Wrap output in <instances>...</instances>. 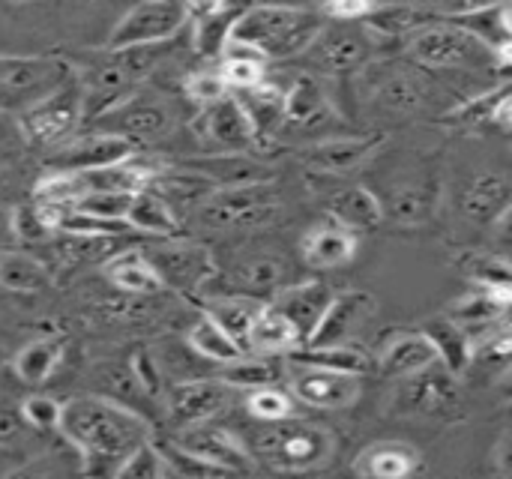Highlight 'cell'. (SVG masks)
Returning <instances> with one entry per match:
<instances>
[{"mask_svg":"<svg viewBox=\"0 0 512 479\" xmlns=\"http://www.w3.org/2000/svg\"><path fill=\"white\" fill-rule=\"evenodd\" d=\"M102 273H105V279H108L117 291H123V294H129V297H150V294H156V291L165 288L162 279H159V273H156V267H153V264L147 261V255L138 252V249L111 255V258L102 264Z\"/></svg>","mask_w":512,"mask_h":479,"instance_id":"cell-25","label":"cell"},{"mask_svg":"<svg viewBox=\"0 0 512 479\" xmlns=\"http://www.w3.org/2000/svg\"><path fill=\"white\" fill-rule=\"evenodd\" d=\"M132 231L123 219H105V216H93L84 213L78 207H63L57 216V234H69V237H87V240H111Z\"/></svg>","mask_w":512,"mask_h":479,"instance_id":"cell-42","label":"cell"},{"mask_svg":"<svg viewBox=\"0 0 512 479\" xmlns=\"http://www.w3.org/2000/svg\"><path fill=\"white\" fill-rule=\"evenodd\" d=\"M336 438L330 429L294 417L273 420L255 435V456L279 474H306L330 462Z\"/></svg>","mask_w":512,"mask_h":479,"instance_id":"cell-3","label":"cell"},{"mask_svg":"<svg viewBox=\"0 0 512 479\" xmlns=\"http://www.w3.org/2000/svg\"><path fill=\"white\" fill-rule=\"evenodd\" d=\"M327 213L333 222L351 228V231H366V228H378L384 222V210H381V198L372 189L363 186H348L339 189L327 198Z\"/></svg>","mask_w":512,"mask_h":479,"instance_id":"cell-27","label":"cell"},{"mask_svg":"<svg viewBox=\"0 0 512 479\" xmlns=\"http://www.w3.org/2000/svg\"><path fill=\"white\" fill-rule=\"evenodd\" d=\"M435 360H438V354H435V348L423 330L420 333H399L396 339H390L384 345V351L378 357V369L387 378H408Z\"/></svg>","mask_w":512,"mask_h":479,"instance_id":"cell-28","label":"cell"},{"mask_svg":"<svg viewBox=\"0 0 512 479\" xmlns=\"http://www.w3.org/2000/svg\"><path fill=\"white\" fill-rule=\"evenodd\" d=\"M117 477H138V479L168 477V465H165V459H162V453H159V444H153L150 438H147V441H141V444L129 453V459L120 465Z\"/></svg>","mask_w":512,"mask_h":479,"instance_id":"cell-48","label":"cell"},{"mask_svg":"<svg viewBox=\"0 0 512 479\" xmlns=\"http://www.w3.org/2000/svg\"><path fill=\"white\" fill-rule=\"evenodd\" d=\"M93 123H99L102 132H114V135L135 141V138H162L171 129L174 117L162 99L126 96L120 105H114L111 111H105Z\"/></svg>","mask_w":512,"mask_h":479,"instance_id":"cell-13","label":"cell"},{"mask_svg":"<svg viewBox=\"0 0 512 479\" xmlns=\"http://www.w3.org/2000/svg\"><path fill=\"white\" fill-rule=\"evenodd\" d=\"M129 201H132L129 192H87L72 207H78L84 213H93V216H105V219H123L126 210H129Z\"/></svg>","mask_w":512,"mask_h":479,"instance_id":"cell-51","label":"cell"},{"mask_svg":"<svg viewBox=\"0 0 512 479\" xmlns=\"http://www.w3.org/2000/svg\"><path fill=\"white\" fill-rule=\"evenodd\" d=\"M441 186L435 177L405 180L390 189L387 201H381L384 219H393L399 225H423L435 216Z\"/></svg>","mask_w":512,"mask_h":479,"instance_id":"cell-22","label":"cell"},{"mask_svg":"<svg viewBox=\"0 0 512 479\" xmlns=\"http://www.w3.org/2000/svg\"><path fill=\"white\" fill-rule=\"evenodd\" d=\"M330 297H333L330 285H324V282H306V285H294V288H279L270 306L276 312H282L294 324L300 342L306 345L309 336L315 333V327H318V321H321Z\"/></svg>","mask_w":512,"mask_h":479,"instance_id":"cell-18","label":"cell"},{"mask_svg":"<svg viewBox=\"0 0 512 479\" xmlns=\"http://www.w3.org/2000/svg\"><path fill=\"white\" fill-rule=\"evenodd\" d=\"M282 213L279 189L264 180L219 186L198 204V219L207 228H261Z\"/></svg>","mask_w":512,"mask_h":479,"instance_id":"cell-4","label":"cell"},{"mask_svg":"<svg viewBox=\"0 0 512 479\" xmlns=\"http://www.w3.org/2000/svg\"><path fill=\"white\" fill-rule=\"evenodd\" d=\"M165 465H168V477H228L222 468H216L213 462L183 450L180 444L174 447H159Z\"/></svg>","mask_w":512,"mask_h":479,"instance_id":"cell-49","label":"cell"},{"mask_svg":"<svg viewBox=\"0 0 512 479\" xmlns=\"http://www.w3.org/2000/svg\"><path fill=\"white\" fill-rule=\"evenodd\" d=\"M183 90H186V96L189 99H195L198 105H210V102H216L219 96H225L228 93V87H225V81H222V75L219 72H192V75H186V81H183Z\"/></svg>","mask_w":512,"mask_h":479,"instance_id":"cell-54","label":"cell"},{"mask_svg":"<svg viewBox=\"0 0 512 479\" xmlns=\"http://www.w3.org/2000/svg\"><path fill=\"white\" fill-rule=\"evenodd\" d=\"M60 357H63V345L57 339H39V342H30L27 348H21L15 354L12 369H15V375L24 384L36 387V384L51 378V372L57 369Z\"/></svg>","mask_w":512,"mask_h":479,"instance_id":"cell-41","label":"cell"},{"mask_svg":"<svg viewBox=\"0 0 512 479\" xmlns=\"http://www.w3.org/2000/svg\"><path fill=\"white\" fill-rule=\"evenodd\" d=\"M231 402V387L216 378V381H189L177 384L171 393V414L180 426H198L216 417L225 405Z\"/></svg>","mask_w":512,"mask_h":479,"instance_id":"cell-19","label":"cell"},{"mask_svg":"<svg viewBox=\"0 0 512 479\" xmlns=\"http://www.w3.org/2000/svg\"><path fill=\"white\" fill-rule=\"evenodd\" d=\"M375 6V0H324L321 15L333 21H363Z\"/></svg>","mask_w":512,"mask_h":479,"instance_id":"cell-56","label":"cell"},{"mask_svg":"<svg viewBox=\"0 0 512 479\" xmlns=\"http://www.w3.org/2000/svg\"><path fill=\"white\" fill-rule=\"evenodd\" d=\"M297 345H303V342H300L294 324L267 303V306L258 309L255 321L249 324V333H246V345L243 348H246V354H270V357H279V354L294 351Z\"/></svg>","mask_w":512,"mask_h":479,"instance_id":"cell-26","label":"cell"},{"mask_svg":"<svg viewBox=\"0 0 512 479\" xmlns=\"http://www.w3.org/2000/svg\"><path fill=\"white\" fill-rule=\"evenodd\" d=\"M246 408H249V414L252 417H258V420H264V423H273V420H285V417H291L294 414V402H291V396L288 393H282L279 387H255V390H249V396H246Z\"/></svg>","mask_w":512,"mask_h":479,"instance_id":"cell-47","label":"cell"},{"mask_svg":"<svg viewBox=\"0 0 512 479\" xmlns=\"http://www.w3.org/2000/svg\"><path fill=\"white\" fill-rule=\"evenodd\" d=\"M282 378V366L270 354H252V357H237L222 366V381L231 390H255V387H270Z\"/></svg>","mask_w":512,"mask_h":479,"instance_id":"cell-40","label":"cell"},{"mask_svg":"<svg viewBox=\"0 0 512 479\" xmlns=\"http://www.w3.org/2000/svg\"><path fill=\"white\" fill-rule=\"evenodd\" d=\"M15 3H21V0H15Z\"/></svg>","mask_w":512,"mask_h":479,"instance_id":"cell-60","label":"cell"},{"mask_svg":"<svg viewBox=\"0 0 512 479\" xmlns=\"http://www.w3.org/2000/svg\"><path fill=\"white\" fill-rule=\"evenodd\" d=\"M57 432H63L81 453V474L117 477L129 453L150 438V423L126 405L84 396L60 408Z\"/></svg>","mask_w":512,"mask_h":479,"instance_id":"cell-1","label":"cell"},{"mask_svg":"<svg viewBox=\"0 0 512 479\" xmlns=\"http://www.w3.org/2000/svg\"><path fill=\"white\" fill-rule=\"evenodd\" d=\"M21 426H24L21 414H15V411H3V408H0V444L15 441V438L21 435Z\"/></svg>","mask_w":512,"mask_h":479,"instance_id":"cell-57","label":"cell"},{"mask_svg":"<svg viewBox=\"0 0 512 479\" xmlns=\"http://www.w3.org/2000/svg\"><path fill=\"white\" fill-rule=\"evenodd\" d=\"M60 408H63V405H57V402L48 399V396H30V399H24V405H21V420L30 423V426L39 429V432H51V429L60 426Z\"/></svg>","mask_w":512,"mask_h":479,"instance_id":"cell-53","label":"cell"},{"mask_svg":"<svg viewBox=\"0 0 512 479\" xmlns=\"http://www.w3.org/2000/svg\"><path fill=\"white\" fill-rule=\"evenodd\" d=\"M135 156V144L123 135L114 132H90L81 135L75 141H69L54 159L51 165L57 171H87V168H105V165H117Z\"/></svg>","mask_w":512,"mask_h":479,"instance_id":"cell-14","label":"cell"},{"mask_svg":"<svg viewBox=\"0 0 512 479\" xmlns=\"http://www.w3.org/2000/svg\"><path fill=\"white\" fill-rule=\"evenodd\" d=\"M288 360L294 366H315L348 375H363L369 369V357L348 345H297L294 351H288Z\"/></svg>","mask_w":512,"mask_h":479,"instance_id":"cell-35","label":"cell"},{"mask_svg":"<svg viewBox=\"0 0 512 479\" xmlns=\"http://www.w3.org/2000/svg\"><path fill=\"white\" fill-rule=\"evenodd\" d=\"M0 138H3V126H0Z\"/></svg>","mask_w":512,"mask_h":479,"instance_id":"cell-59","label":"cell"},{"mask_svg":"<svg viewBox=\"0 0 512 479\" xmlns=\"http://www.w3.org/2000/svg\"><path fill=\"white\" fill-rule=\"evenodd\" d=\"M189 345L195 348L198 357H204V360H210V363H222V366L246 354V351H243V348H240L216 321H210L207 315L192 327Z\"/></svg>","mask_w":512,"mask_h":479,"instance_id":"cell-43","label":"cell"},{"mask_svg":"<svg viewBox=\"0 0 512 479\" xmlns=\"http://www.w3.org/2000/svg\"><path fill=\"white\" fill-rule=\"evenodd\" d=\"M411 57L432 69H480L495 51L459 24H423L411 36Z\"/></svg>","mask_w":512,"mask_h":479,"instance_id":"cell-6","label":"cell"},{"mask_svg":"<svg viewBox=\"0 0 512 479\" xmlns=\"http://www.w3.org/2000/svg\"><path fill=\"white\" fill-rule=\"evenodd\" d=\"M420 471V453L405 444H372L366 447L357 462L354 474L372 479H402Z\"/></svg>","mask_w":512,"mask_h":479,"instance_id":"cell-29","label":"cell"},{"mask_svg":"<svg viewBox=\"0 0 512 479\" xmlns=\"http://www.w3.org/2000/svg\"><path fill=\"white\" fill-rule=\"evenodd\" d=\"M300 255L309 267H318V270L345 267L357 255V234L330 219V222L306 231V237L300 243Z\"/></svg>","mask_w":512,"mask_h":479,"instance_id":"cell-21","label":"cell"},{"mask_svg":"<svg viewBox=\"0 0 512 479\" xmlns=\"http://www.w3.org/2000/svg\"><path fill=\"white\" fill-rule=\"evenodd\" d=\"M234 18H237V15H225V9H219V12L201 18V24H198V51H204V54L222 51L225 42H228V33H231Z\"/></svg>","mask_w":512,"mask_h":479,"instance_id":"cell-52","label":"cell"},{"mask_svg":"<svg viewBox=\"0 0 512 479\" xmlns=\"http://www.w3.org/2000/svg\"><path fill=\"white\" fill-rule=\"evenodd\" d=\"M69 75L60 63L45 57H0V105H15L18 99H42L57 90ZM27 102V105H30Z\"/></svg>","mask_w":512,"mask_h":479,"instance_id":"cell-10","label":"cell"},{"mask_svg":"<svg viewBox=\"0 0 512 479\" xmlns=\"http://www.w3.org/2000/svg\"><path fill=\"white\" fill-rule=\"evenodd\" d=\"M147 189L156 192L165 204H201L210 192L219 189V183L186 165V168H159L150 177Z\"/></svg>","mask_w":512,"mask_h":479,"instance_id":"cell-30","label":"cell"},{"mask_svg":"<svg viewBox=\"0 0 512 479\" xmlns=\"http://www.w3.org/2000/svg\"><path fill=\"white\" fill-rule=\"evenodd\" d=\"M372 309H375V297L366 291L333 294L306 345H345V339L372 315Z\"/></svg>","mask_w":512,"mask_h":479,"instance_id":"cell-15","label":"cell"},{"mask_svg":"<svg viewBox=\"0 0 512 479\" xmlns=\"http://www.w3.org/2000/svg\"><path fill=\"white\" fill-rule=\"evenodd\" d=\"M510 300L512 288H483V285H477V291H471L468 297H462V300L453 306L450 318H453L459 327H465L468 333H471V330H483V327H489V324L507 318Z\"/></svg>","mask_w":512,"mask_h":479,"instance_id":"cell-31","label":"cell"},{"mask_svg":"<svg viewBox=\"0 0 512 479\" xmlns=\"http://www.w3.org/2000/svg\"><path fill=\"white\" fill-rule=\"evenodd\" d=\"M264 303H258V297H249V294H237V297H219V300H210L207 303V318L216 321L240 348L246 345V333H249V324L255 321L258 309ZM246 351V348H243Z\"/></svg>","mask_w":512,"mask_h":479,"instance_id":"cell-39","label":"cell"},{"mask_svg":"<svg viewBox=\"0 0 512 479\" xmlns=\"http://www.w3.org/2000/svg\"><path fill=\"white\" fill-rule=\"evenodd\" d=\"M324 111V90L315 81V75L303 72L285 93V120L294 123H312Z\"/></svg>","mask_w":512,"mask_h":479,"instance_id":"cell-45","label":"cell"},{"mask_svg":"<svg viewBox=\"0 0 512 479\" xmlns=\"http://www.w3.org/2000/svg\"><path fill=\"white\" fill-rule=\"evenodd\" d=\"M129 372H132V378H135V384H138V390L144 396H159L162 381H159V372H156V366H153V360H150V354L144 348H138L135 357L129 360Z\"/></svg>","mask_w":512,"mask_h":479,"instance_id":"cell-55","label":"cell"},{"mask_svg":"<svg viewBox=\"0 0 512 479\" xmlns=\"http://www.w3.org/2000/svg\"><path fill=\"white\" fill-rule=\"evenodd\" d=\"M105 54H111L114 60L93 69L87 90H81V117L90 123L102 117L105 111H111L114 105H120L135 90V84L147 75V69L156 63V51L147 45L105 51Z\"/></svg>","mask_w":512,"mask_h":479,"instance_id":"cell-5","label":"cell"},{"mask_svg":"<svg viewBox=\"0 0 512 479\" xmlns=\"http://www.w3.org/2000/svg\"><path fill=\"white\" fill-rule=\"evenodd\" d=\"M126 225L141 231V234H153V237H162V240H171L177 231H180V219L174 216V207L165 204L156 192L150 189H141L132 195L129 201V210H126Z\"/></svg>","mask_w":512,"mask_h":479,"instance_id":"cell-33","label":"cell"},{"mask_svg":"<svg viewBox=\"0 0 512 479\" xmlns=\"http://www.w3.org/2000/svg\"><path fill=\"white\" fill-rule=\"evenodd\" d=\"M363 21H366V30L378 36H405V33L420 30L426 24V15L414 6L393 3V6H375Z\"/></svg>","mask_w":512,"mask_h":479,"instance_id":"cell-44","label":"cell"},{"mask_svg":"<svg viewBox=\"0 0 512 479\" xmlns=\"http://www.w3.org/2000/svg\"><path fill=\"white\" fill-rule=\"evenodd\" d=\"M195 132L207 141L216 144L219 153H240L255 144V132L249 126L246 111L240 108L237 96L225 93L210 105H201V114L195 120Z\"/></svg>","mask_w":512,"mask_h":479,"instance_id":"cell-12","label":"cell"},{"mask_svg":"<svg viewBox=\"0 0 512 479\" xmlns=\"http://www.w3.org/2000/svg\"><path fill=\"white\" fill-rule=\"evenodd\" d=\"M180 3H183L186 15H195L198 21L219 12V9H225V0H180Z\"/></svg>","mask_w":512,"mask_h":479,"instance_id":"cell-58","label":"cell"},{"mask_svg":"<svg viewBox=\"0 0 512 479\" xmlns=\"http://www.w3.org/2000/svg\"><path fill=\"white\" fill-rule=\"evenodd\" d=\"M147 261L156 267L162 285H174V288H195L198 282H204L213 273L210 255L195 246V243H171V246H159L153 249V255H147Z\"/></svg>","mask_w":512,"mask_h":479,"instance_id":"cell-17","label":"cell"},{"mask_svg":"<svg viewBox=\"0 0 512 479\" xmlns=\"http://www.w3.org/2000/svg\"><path fill=\"white\" fill-rule=\"evenodd\" d=\"M309 48L315 54V63L327 72H348L366 57V42L348 30H339V33L321 30Z\"/></svg>","mask_w":512,"mask_h":479,"instance_id":"cell-37","label":"cell"},{"mask_svg":"<svg viewBox=\"0 0 512 479\" xmlns=\"http://www.w3.org/2000/svg\"><path fill=\"white\" fill-rule=\"evenodd\" d=\"M321 30L318 12L282 3H258L234 18L228 39L252 45L264 60H285L306 51Z\"/></svg>","mask_w":512,"mask_h":479,"instance_id":"cell-2","label":"cell"},{"mask_svg":"<svg viewBox=\"0 0 512 479\" xmlns=\"http://www.w3.org/2000/svg\"><path fill=\"white\" fill-rule=\"evenodd\" d=\"M459 270L483 288H510V267L504 258L486 255V252H465L459 258Z\"/></svg>","mask_w":512,"mask_h":479,"instance_id":"cell-46","label":"cell"},{"mask_svg":"<svg viewBox=\"0 0 512 479\" xmlns=\"http://www.w3.org/2000/svg\"><path fill=\"white\" fill-rule=\"evenodd\" d=\"M237 102H240V108L249 117L255 141L258 138H270L282 126V120H285V93L279 87L267 84V81H258L249 90H240Z\"/></svg>","mask_w":512,"mask_h":479,"instance_id":"cell-32","label":"cell"},{"mask_svg":"<svg viewBox=\"0 0 512 479\" xmlns=\"http://www.w3.org/2000/svg\"><path fill=\"white\" fill-rule=\"evenodd\" d=\"M366 81H369L372 99L381 102L390 111L411 114V111H417L426 102L423 78L414 75L405 66H390V63L372 66V69H366Z\"/></svg>","mask_w":512,"mask_h":479,"instance_id":"cell-16","label":"cell"},{"mask_svg":"<svg viewBox=\"0 0 512 479\" xmlns=\"http://www.w3.org/2000/svg\"><path fill=\"white\" fill-rule=\"evenodd\" d=\"M426 339L432 342L438 363H444L453 375H462L471 363V333L459 327L453 318H435L423 327Z\"/></svg>","mask_w":512,"mask_h":479,"instance_id":"cell-34","label":"cell"},{"mask_svg":"<svg viewBox=\"0 0 512 479\" xmlns=\"http://www.w3.org/2000/svg\"><path fill=\"white\" fill-rule=\"evenodd\" d=\"M12 234H15L21 243H45V240H51L57 231L42 219L39 207L30 201V204L15 207V213H12Z\"/></svg>","mask_w":512,"mask_h":479,"instance_id":"cell-50","label":"cell"},{"mask_svg":"<svg viewBox=\"0 0 512 479\" xmlns=\"http://www.w3.org/2000/svg\"><path fill=\"white\" fill-rule=\"evenodd\" d=\"M234 282L249 297H258V294H267V291L276 294L288 282V264L282 258H276V255H252V258L237 264Z\"/></svg>","mask_w":512,"mask_h":479,"instance_id":"cell-38","label":"cell"},{"mask_svg":"<svg viewBox=\"0 0 512 479\" xmlns=\"http://www.w3.org/2000/svg\"><path fill=\"white\" fill-rule=\"evenodd\" d=\"M459 375H453L444 363H429L423 366L420 372L408 375L405 384H402V408L414 411V414H423V417H450L459 402H462V393H459Z\"/></svg>","mask_w":512,"mask_h":479,"instance_id":"cell-9","label":"cell"},{"mask_svg":"<svg viewBox=\"0 0 512 479\" xmlns=\"http://www.w3.org/2000/svg\"><path fill=\"white\" fill-rule=\"evenodd\" d=\"M462 210L477 225L504 222L510 216V180L495 171L477 174L462 195Z\"/></svg>","mask_w":512,"mask_h":479,"instance_id":"cell-24","label":"cell"},{"mask_svg":"<svg viewBox=\"0 0 512 479\" xmlns=\"http://www.w3.org/2000/svg\"><path fill=\"white\" fill-rule=\"evenodd\" d=\"M291 393L309 408L321 411H345L360 396V375L315 369V366H294Z\"/></svg>","mask_w":512,"mask_h":479,"instance_id":"cell-11","label":"cell"},{"mask_svg":"<svg viewBox=\"0 0 512 479\" xmlns=\"http://www.w3.org/2000/svg\"><path fill=\"white\" fill-rule=\"evenodd\" d=\"M381 144V135L372 138H333V141H318L312 147H306L300 156L312 171H324V174H345L360 168Z\"/></svg>","mask_w":512,"mask_h":479,"instance_id":"cell-23","label":"cell"},{"mask_svg":"<svg viewBox=\"0 0 512 479\" xmlns=\"http://www.w3.org/2000/svg\"><path fill=\"white\" fill-rule=\"evenodd\" d=\"M78 120H81V87L75 81H63L57 90L30 102L21 111L18 126L30 144L48 147V144H60L75 129Z\"/></svg>","mask_w":512,"mask_h":479,"instance_id":"cell-7","label":"cell"},{"mask_svg":"<svg viewBox=\"0 0 512 479\" xmlns=\"http://www.w3.org/2000/svg\"><path fill=\"white\" fill-rule=\"evenodd\" d=\"M177 444L183 450L213 462L225 474H249L252 471V459H249L246 447L225 429H207L204 423H198V429L186 432Z\"/></svg>","mask_w":512,"mask_h":479,"instance_id":"cell-20","label":"cell"},{"mask_svg":"<svg viewBox=\"0 0 512 479\" xmlns=\"http://www.w3.org/2000/svg\"><path fill=\"white\" fill-rule=\"evenodd\" d=\"M186 21V9L180 0H144L129 9L120 24L111 30L105 51H123L138 45H159L171 39Z\"/></svg>","mask_w":512,"mask_h":479,"instance_id":"cell-8","label":"cell"},{"mask_svg":"<svg viewBox=\"0 0 512 479\" xmlns=\"http://www.w3.org/2000/svg\"><path fill=\"white\" fill-rule=\"evenodd\" d=\"M51 285L48 267L27 252H0V288L12 294H39Z\"/></svg>","mask_w":512,"mask_h":479,"instance_id":"cell-36","label":"cell"}]
</instances>
